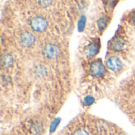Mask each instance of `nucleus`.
<instances>
[{
    "label": "nucleus",
    "mask_w": 135,
    "mask_h": 135,
    "mask_svg": "<svg viewBox=\"0 0 135 135\" xmlns=\"http://www.w3.org/2000/svg\"><path fill=\"white\" fill-rule=\"evenodd\" d=\"M29 25L31 28L36 32H43L48 26L47 21L42 16H35L32 17Z\"/></svg>",
    "instance_id": "nucleus-1"
},
{
    "label": "nucleus",
    "mask_w": 135,
    "mask_h": 135,
    "mask_svg": "<svg viewBox=\"0 0 135 135\" xmlns=\"http://www.w3.org/2000/svg\"><path fill=\"white\" fill-rule=\"evenodd\" d=\"M19 44L22 47L28 48L34 45L36 43V37L30 31H24L19 35Z\"/></svg>",
    "instance_id": "nucleus-2"
},
{
    "label": "nucleus",
    "mask_w": 135,
    "mask_h": 135,
    "mask_svg": "<svg viewBox=\"0 0 135 135\" xmlns=\"http://www.w3.org/2000/svg\"><path fill=\"white\" fill-rule=\"evenodd\" d=\"M89 71L91 74L97 78L103 77L106 72V69L104 65H103L102 61L100 59H97L93 61L89 67Z\"/></svg>",
    "instance_id": "nucleus-3"
},
{
    "label": "nucleus",
    "mask_w": 135,
    "mask_h": 135,
    "mask_svg": "<svg viewBox=\"0 0 135 135\" xmlns=\"http://www.w3.org/2000/svg\"><path fill=\"white\" fill-rule=\"evenodd\" d=\"M106 66L109 70L114 72H119L123 68V62L119 57L112 56L108 58L106 61Z\"/></svg>",
    "instance_id": "nucleus-4"
},
{
    "label": "nucleus",
    "mask_w": 135,
    "mask_h": 135,
    "mask_svg": "<svg viewBox=\"0 0 135 135\" xmlns=\"http://www.w3.org/2000/svg\"><path fill=\"white\" fill-rule=\"evenodd\" d=\"M100 51V44L97 42H93L91 43L86 49L87 55L89 57H93L95 56Z\"/></svg>",
    "instance_id": "nucleus-5"
},
{
    "label": "nucleus",
    "mask_w": 135,
    "mask_h": 135,
    "mask_svg": "<svg viewBox=\"0 0 135 135\" xmlns=\"http://www.w3.org/2000/svg\"><path fill=\"white\" fill-rule=\"evenodd\" d=\"M37 2L40 6L43 8H47L53 3L54 0H37Z\"/></svg>",
    "instance_id": "nucleus-6"
},
{
    "label": "nucleus",
    "mask_w": 135,
    "mask_h": 135,
    "mask_svg": "<svg viewBox=\"0 0 135 135\" xmlns=\"http://www.w3.org/2000/svg\"><path fill=\"white\" fill-rule=\"evenodd\" d=\"M108 25V19L106 17H102L98 21V27L100 29L103 30L107 27Z\"/></svg>",
    "instance_id": "nucleus-7"
},
{
    "label": "nucleus",
    "mask_w": 135,
    "mask_h": 135,
    "mask_svg": "<svg viewBox=\"0 0 135 135\" xmlns=\"http://www.w3.org/2000/svg\"><path fill=\"white\" fill-rule=\"evenodd\" d=\"M73 135H89V134L84 129H78L73 134Z\"/></svg>",
    "instance_id": "nucleus-8"
},
{
    "label": "nucleus",
    "mask_w": 135,
    "mask_h": 135,
    "mask_svg": "<svg viewBox=\"0 0 135 135\" xmlns=\"http://www.w3.org/2000/svg\"><path fill=\"white\" fill-rule=\"evenodd\" d=\"M93 102H94V98L92 97H86L84 99V103H85L86 105H90V104H92Z\"/></svg>",
    "instance_id": "nucleus-9"
},
{
    "label": "nucleus",
    "mask_w": 135,
    "mask_h": 135,
    "mask_svg": "<svg viewBox=\"0 0 135 135\" xmlns=\"http://www.w3.org/2000/svg\"><path fill=\"white\" fill-rule=\"evenodd\" d=\"M133 22H134V24L135 25V14L134 15V17H133Z\"/></svg>",
    "instance_id": "nucleus-10"
}]
</instances>
